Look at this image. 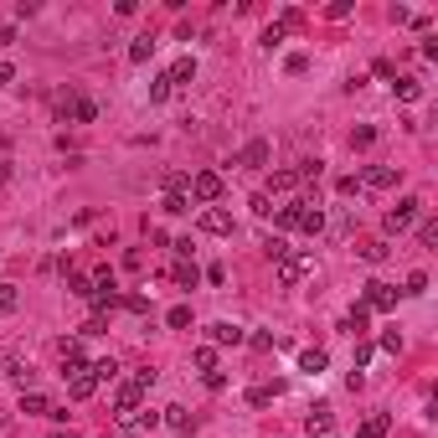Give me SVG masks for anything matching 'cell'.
Here are the masks:
<instances>
[{"instance_id": "cell-42", "label": "cell", "mask_w": 438, "mask_h": 438, "mask_svg": "<svg viewBox=\"0 0 438 438\" xmlns=\"http://www.w3.org/2000/svg\"><path fill=\"white\" fill-rule=\"evenodd\" d=\"M325 16H330V21H346V16H351V0H335V6H330Z\"/></svg>"}, {"instance_id": "cell-26", "label": "cell", "mask_w": 438, "mask_h": 438, "mask_svg": "<svg viewBox=\"0 0 438 438\" xmlns=\"http://www.w3.org/2000/svg\"><path fill=\"white\" fill-rule=\"evenodd\" d=\"M160 423H170L176 433H186V428H191V413H186V407H165V413H160Z\"/></svg>"}, {"instance_id": "cell-38", "label": "cell", "mask_w": 438, "mask_h": 438, "mask_svg": "<svg viewBox=\"0 0 438 438\" xmlns=\"http://www.w3.org/2000/svg\"><path fill=\"white\" fill-rule=\"evenodd\" d=\"M382 351H392V356L402 351V335H397V325H392V330H382Z\"/></svg>"}, {"instance_id": "cell-28", "label": "cell", "mask_w": 438, "mask_h": 438, "mask_svg": "<svg viewBox=\"0 0 438 438\" xmlns=\"http://www.w3.org/2000/svg\"><path fill=\"white\" fill-rule=\"evenodd\" d=\"M165 325L170 330H191V304H176V310L165 315Z\"/></svg>"}, {"instance_id": "cell-36", "label": "cell", "mask_w": 438, "mask_h": 438, "mask_svg": "<svg viewBox=\"0 0 438 438\" xmlns=\"http://www.w3.org/2000/svg\"><path fill=\"white\" fill-rule=\"evenodd\" d=\"M165 211L170 217H186V211H191V196H165Z\"/></svg>"}, {"instance_id": "cell-22", "label": "cell", "mask_w": 438, "mask_h": 438, "mask_svg": "<svg viewBox=\"0 0 438 438\" xmlns=\"http://www.w3.org/2000/svg\"><path fill=\"white\" fill-rule=\"evenodd\" d=\"M299 371H310V377H320V371H325V351H320V346L299 351Z\"/></svg>"}, {"instance_id": "cell-11", "label": "cell", "mask_w": 438, "mask_h": 438, "mask_svg": "<svg viewBox=\"0 0 438 438\" xmlns=\"http://www.w3.org/2000/svg\"><path fill=\"white\" fill-rule=\"evenodd\" d=\"M191 77H196V57H176V62H170V68H165V83H170V88L191 83Z\"/></svg>"}, {"instance_id": "cell-12", "label": "cell", "mask_w": 438, "mask_h": 438, "mask_svg": "<svg viewBox=\"0 0 438 438\" xmlns=\"http://www.w3.org/2000/svg\"><path fill=\"white\" fill-rule=\"evenodd\" d=\"M387 428H392V413H371V418H361L356 438H387Z\"/></svg>"}, {"instance_id": "cell-1", "label": "cell", "mask_w": 438, "mask_h": 438, "mask_svg": "<svg viewBox=\"0 0 438 438\" xmlns=\"http://www.w3.org/2000/svg\"><path fill=\"white\" fill-rule=\"evenodd\" d=\"M52 119H57V124H93V119H98V103L83 98V93L68 83V88L52 93Z\"/></svg>"}, {"instance_id": "cell-7", "label": "cell", "mask_w": 438, "mask_h": 438, "mask_svg": "<svg viewBox=\"0 0 438 438\" xmlns=\"http://www.w3.org/2000/svg\"><path fill=\"white\" fill-rule=\"evenodd\" d=\"M361 304H366V310H397V289H392V284H382V278H371Z\"/></svg>"}, {"instance_id": "cell-8", "label": "cell", "mask_w": 438, "mask_h": 438, "mask_svg": "<svg viewBox=\"0 0 438 438\" xmlns=\"http://www.w3.org/2000/svg\"><path fill=\"white\" fill-rule=\"evenodd\" d=\"M206 340L211 346H243V325H232V320H217V325H206Z\"/></svg>"}, {"instance_id": "cell-5", "label": "cell", "mask_w": 438, "mask_h": 438, "mask_svg": "<svg viewBox=\"0 0 438 438\" xmlns=\"http://www.w3.org/2000/svg\"><path fill=\"white\" fill-rule=\"evenodd\" d=\"M269 160H273L269 139H248L243 150H237V165H248V170H269Z\"/></svg>"}, {"instance_id": "cell-33", "label": "cell", "mask_w": 438, "mask_h": 438, "mask_svg": "<svg viewBox=\"0 0 438 438\" xmlns=\"http://www.w3.org/2000/svg\"><path fill=\"white\" fill-rule=\"evenodd\" d=\"M371 139H377V129H371V124H361V129H351V150H366V144Z\"/></svg>"}, {"instance_id": "cell-23", "label": "cell", "mask_w": 438, "mask_h": 438, "mask_svg": "<svg viewBox=\"0 0 438 438\" xmlns=\"http://www.w3.org/2000/svg\"><path fill=\"white\" fill-rule=\"evenodd\" d=\"M88 371H93V382H114L119 377V361H114V356H103V361H88Z\"/></svg>"}, {"instance_id": "cell-6", "label": "cell", "mask_w": 438, "mask_h": 438, "mask_svg": "<svg viewBox=\"0 0 438 438\" xmlns=\"http://www.w3.org/2000/svg\"><path fill=\"white\" fill-rule=\"evenodd\" d=\"M191 196H196V202H217V196H222V176H217V170H196V176H191Z\"/></svg>"}, {"instance_id": "cell-18", "label": "cell", "mask_w": 438, "mask_h": 438, "mask_svg": "<svg viewBox=\"0 0 438 438\" xmlns=\"http://www.w3.org/2000/svg\"><path fill=\"white\" fill-rule=\"evenodd\" d=\"M150 57H155V36H135V42H129V62H135V68H144Z\"/></svg>"}, {"instance_id": "cell-30", "label": "cell", "mask_w": 438, "mask_h": 438, "mask_svg": "<svg viewBox=\"0 0 438 438\" xmlns=\"http://www.w3.org/2000/svg\"><path fill=\"white\" fill-rule=\"evenodd\" d=\"M119 304H124L129 315H150V294H119Z\"/></svg>"}, {"instance_id": "cell-25", "label": "cell", "mask_w": 438, "mask_h": 438, "mask_svg": "<svg viewBox=\"0 0 438 438\" xmlns=\"http://www.w3.org/2000/svg\"><path fill=\"white\" fill-rule=\"evenodd\" d=\"M124 423H129V433H139V428H155V423H160V413H150V407H139V413H129Z\"/></svg>"}, {"instance_id": "cell-43", "label": "cell", "mask_w": 438, "mask_h": 438, "mask_svg": "<svg viewBox=\"0 0 438 438\" xmlns=\"http://www.w3.org/2000/svg\"><path fill=\"white\" fill-rule=\"evenodd\" d=\"M371 351H377L371 340H356V366H366V361H371Z\"/></svg>"}, {"instance_id": "cell-15", "label": "cell", "mask_w": 438, "mask_h": 438, "mask_svg": "<svg viewBox=\"0 0 438 438\" xmlns=\"http://www.w3.org/2000/svg\"><path fill=\"white\" fill-rule=\"evenodd\" d=\"M310 438H335V418H330V407H315V413H310Z\"/></svg>"}, {"instance_id": "cell-13", "label": "cell", "mask_w": 438, "mask_h": 438, "mask_svg": "<svg viewBox=\"0 0 438 438\" xmlns=\"http://www.w3.org/2000/svg\"><path fill=\"white\" fill-rule=\"evenodd\" d=\"M21 413H26V418H52V402L31 387V392H21Z\"/></svg>"}, {"instance_id": "cell-14", "label": "cell", "mask_w": 438, "mask_h": 438, "mask_svg": "<svg viewBox=\"0 0 438 438\" xmlns=\"http://www.w3.org/2000/svg\"><path fill=\"white\" fill-rule=\"evenodd\" d=\"M98 392V382H93V371H77V377H68V397L73 402H83V397Z\"/></svg>"}, {"instance_id": "cell-35", "label": "cell", "mask_w": 438, "mask_h": 438, "mask_svg": "<svg viewBox=\"0 0 438 438\" xmlns=\"http://www.w3.org/2000/svg\"><path fill=\"white\" fill-rule=\"evenodd\" d=\"M402 294H428V273H407V289H402Z\"/></svg>"}, {"instance_id": "cell-39", "label": "cell", "mask_w": 438, "mask_h": 438, "mask_svg": "<svg viewBox=\"0 0 438 438\" xmlns=\"http://www.w3.org/2000/svg\"><path fill=\"white\" fill-rule=\"evenodd\" d=\"M103 330H109V320H103V315H93V320L77 330V335H103Z\"/></svg>"}, {"instance_id": "cell-45", "label": "cell", "mask_w": 438, "mask_h": 438, "mask_svg": "<svg viewBox=\"0 0 438 438\" xmlns=\"http://www.w3.org/2000/svg\"><path fill=\"white\" fill-rule=\"evenodd\" d=\"M16 83V68H10V62H0V88H10Z\"/></svg>"}, {"instance_id": "cell-34", "label": "cell", "mask_w": 438, "mask_h": 438, "mask_svg": "<svg viewBox=\"0 0 438 438\" xmlns=\"http://www.w3.org/2000/svg\"><path fill=\"white\" fill-rule=\"evenodd\" d=\"M186 186H191V181H186L181 170H170V176H165V196H186Z\"/></svg>"}, {"instance_id": "cell-32", "label": "cell", "mask_w": 438, "mask_h": 438, "mask_svg": "<svg viewBox=\"0 0 438 438\" xmlns=\"http://www.w3.org/2000/svg\"><path fill=\"white\" fill-rule=\"evenodd\" d=\"M325 176V160H299V170H294V181H320Z\"/></svg>"}, {"instance_id": "cell-29", "label": "cell", "mask_w": 438, "mask_h": 438, "mask_svg": "<svg viewBox=\"0 0 438 438\" xmlns=\"http://www.w3.org/2000/svg\"><path fill=\"white\" fill-rule=\"evenodd\" d=\"M387 253H392V248L382 243V237H371V243H361V258H366V263H382Z\"/></svg>"}, {"instance_id": "cell-10", "label": "cell", "mask_w": 438, "mask_h": 438, "mask_svg": "<svg viewBox=\"0 0 438 438\" xmlns=\"http://www.w3.org/2000/svg\"><path fill=\"white\" fill-rule=\"evenodd\" d=\"M202 232H211V237H232V217L222 206H206L202 211Z\"/></svg>"}, {"instance_id": "cell-40", "label": "cell", "mask_w": 438, "mask_h": 438, "mask_svg": "<svg viewBox=\"0 0 438 438\" xmlns=\"http://www.w3.org/2000/svg\"><path fill=\"white\" fill-rule=\"evenodd\" d=\"M248 346H253V351H273V335H269V330H258V335H248Z\"/></svg>"}, {"instance_id": "cell-9", "label": "cell", "mask_w": 438, "mask_h": 438, "mask_svg": "<svg viewBox=\"0 0 438 438\" xmlns=\"http://www.w3.org/2000/svg\"><path fill=\"white\" fill-rule=\"evenodd\" d=\"M139 402H144V387H135V382H124V387L114 392V413H119V418L139 413Z\"/></svg>"}, {"instance_id": "cell-3", "label": "cell", "mask_w": 438, "mask_h": 438, "mask_svg": "<svg viewBox=\"0 0 438 438\" xmlns=\"http://www.w3.org/2000/svg\"><path fill=\"white\" fill-rule=\"evenodd\" d=\"M397 176H402L397 165H366L356 181H361V191H392V186H397Z\"/></svg>"}, {"instance_id": "cell-37", "label": "cell", "mask_w": 438, "mask_h": 438, "mask_svg": "<svg viewBox=\"0 0 438 438\" xmlns=\"http://www.w3.org/2000/svg\"><path fill=\"white\" fill-rule=\"evenodd\" d=\"M165 98H170V83H165V73H160V77L150 83V103H165Z\"/></svg>"}, {"instance_id": "cell-31", "label": "cell", "mask_w": 438, "mask_h": 438, "mask_svg": "<svg viewBox=\"0 0 438 438\" xmlns=\"http://www.w3.org/2000/svg\"><path fill=\"white\" fill-rule=\"evenodd\" d=\"M191 361H196V371H202V377H206V371H217V346H202Z\"/></svg>"}, {"instance_id": "cell-4", "label": "cell", "mask_w": 438, "mask_h": 438, "mask_svg": "<svg viewBox=\"0 0 438 438\" xmlns=\"http://www.w3.org/2000/svg\"><path fill=\"white\" fill-rule=\"evenodd\" d=\"M418 211H423L418 196H402V202H397V206L387 211V232H407V227L418 222Z\"/></svg>"}, {"instance_id": "cell-24", "label": "cell", "mask_w": 438, "mask_h": 438, "mask_svg": "<svg viewBox=\"0 0 438 438\" xmlns=\"http://www.w3.org/2000/svg\"><path fill=\"white\" fill-rule=\"evenodd\" d=\"M68 289H73L77 299H88V294H93V278H88L83 269H68Z\"/></svg>"}, {"instance_id": "cell-47", "label": "cell", "mask_w": 438, "mask_h": 438, "mask_svg": "<svg viewBox=\"0 0 438 438\" xmlns=\"http://www.w3.org/2000/svg\"><path fill=\"white\" fill-rule=\"evenodd\" d=\"M124 438H139V433H124Z\"/></svg>"}, {"instance_id": "cell-41", "label": "cell", "mask_w": 438, "mask_h": 438, "mask_svg": "<svg viewBox=\"0 0 438 438\" xmlns=\"http://www.w3.org/2000/svg\"><path fill=\"white\" fill-rule=\"evenodd\" d=\"M418 237H423V248H433V243H438V222H423Z\"/></svg>"}, {"instance_id": "cell-27", "label": "cell", "mask_w": 438, "mask_h": 438, "mask_svg": "<svg viewBox=\"0 0 438 438\" xmlns=\"http://www.w3.org/2000/svg\"><path fill=\"white\" fill-rule=\"evenodd\" d=\"M294 170H269V191H294Z\"/></svg>"}, {"instance_id": "cell-20", "label": "cell", "mask_w": 438, "mask_h": 438, "mask_svg": "<svg viewBox=\"0 0 438 438\" xmlns=\"http://www.w3.org/2000/svg\"><path fill=\"white\" fill-rule=\"evenodd\" d=\"M392 93H397L402 103H418V98H423V83H418V77H397V83H392Z\"/></svg>"}, {"instance_id": "cell-44", "label": "cell", "mask_w": 438, "mask_h": 438, "mask_svg": "<svg viewBox=\"0 0 438 438\" xmlns=\"http://www.w3.org/2000/svg\"><path fill=\"white\" fill-rule=\"evenodd\" d=\"M0 310H16V289L10 284H0Z\"/></svg>"}, {"instance_id": "cell-2", "label": "cell", "mask_w": 438, "mask_h": 438, "mask_svg": "<svg viewBox=\"0 0 438 438\" xmlns=\"http://www.w3.org/2000/svg\"><path fill=\"white\" fill-rule=\"evenodd\" d=\"M273 263H278V284H289V289H294L299 278H310V269H315V258L310 253H294V248H289L284 258H273Z\"/></svg>"}, {"instance_id": "cell-46", "label": "cell", "mask_w": 438, "mask_h": 438, "mask_svg": "<svg viewBox=\"0 0 438 438\" xmlns=\"http://www.w3.org/2000/svg\"><path fill=\"white\" fill-rule=\"evenodd\" d=\"M52 438H83V433H52Z\"/></svg>"}, {"instance_id": "cell-21", "label": "cell", "mask_w": 438, "mask_h": 438, "mask_svg": "<svg viewBox=\"0 0 438 438\" xmlns=\"http://www.w3.org/2000/svg\"><path fill=\"white\" fill-rule=\"evenodd\" d=\"M176 284H181V289H196V284H202V269H196L191 258H181V263H176Z\"/></svg>"}, {"instance_id": "cell-16", "label": "cell", "mask_w": 438, "mask_h": 438, "mask_svg": "<svg viewBox=\"0 0 438 438\" xmlns=\"http://www.w3.org/2000/svg\"><path fill=\"white\" fill-rule=\"evenodd\" d=\"M6 377H10V382H16V387H21V392H31V382H36V371H31V366H26V361H16V356H10V361H6Z\"/></svg>"}, {"instance_id": "cell-17", "label": "cell", "mask_w": 438, "mask_h": 438, "mask_svg": "<svg viewBox=\"0 0 438 438\" xmlns=\"http://www.w3.org/2000/svg\"><path fill=\"white\" fill-rule=\"evenodd\" d=\"M273 227H278V232H299V202L278 206V211H273Z\"/></svg>"}, {"instance_id": "cell-19", "label": "cell", "mask_w": 438, "mask_h": 438, "mask_svg": "<svg viewBox=\"0 0 438 438\" xmlns=\"http://www.w3.org/2000/svg\"><path fill=\"white\" fill-rule=\"evenodd\" d=\"M273 397H278V382H253V387H248V402L253 407H269Z\"/></svg>"}]
</instances>
